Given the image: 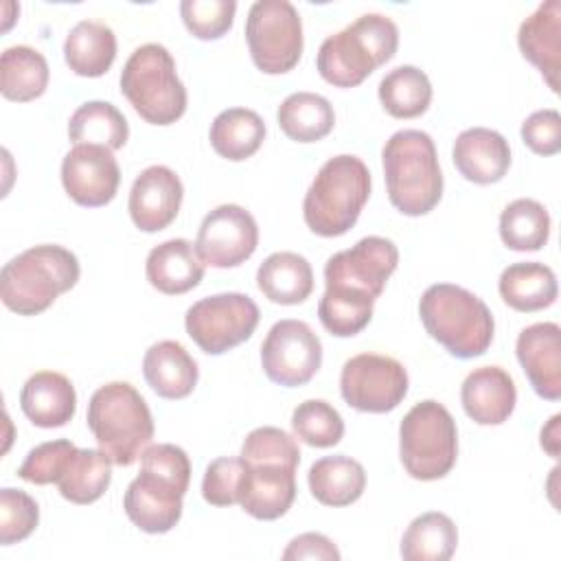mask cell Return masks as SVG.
<instances>
[{
	"mask_svg": "<svg viewBox=\"0 0 561 561\" xmlns=\"http://www.w3.org/2000/svg\"><path fill=\"white\" fill-rule=\"evenodd\" d=\"M559 421L561 416L554 414L548 425L541 430V447L552 456V458H559Z\"/></svg>",
	"mask_w": 561,
	"mask_h": 561,
	"instance_id": "obj_46",
	"label": "cell"
},
{
	"mask_svg": "<svg viewBox=\"0 0 561 561\" xmlns=\"http://www.w3.org/2000/svg\"><path fill=\"white\" fill-rule=\"evenodd\" d=\"M419 316L425 331L458 359L480 357L493 342L495 322L489 307L460 285H430L419 300Z\"/></svg>",
	"mask_w": 561,
	"mask_h": 561,
	"instance_id": "obj_4",
	"label": "cell"
},
{
	"mask_svg": "<svg viewBox=\"0 0 561 561\" xmlns=\"http://www.w3.org/2000/svg\"><path fill=\"white\" fill-rule=\"evenodd\" d=\"M502 300L515 311H541L557 300L559 287L554 272L539 261L508 265L497 280Z\"/></svg>",
	"mask_w": 561,
	"mask_h": 561,
	"instance_id": "obj_26",
	"label": "cell"
},
{
	"mask_svg": "<svg viewBox=\"0 0 561 561\" xmlns=\"http://www.w3.org/2000/svg\"><path fill=\"white\" fill-rule=\"evenodd\" d=\"M399 46L397 24L381 13H364L318 50L320 77L335 88H355L379 66L390 61Z\"/></svg>",
	"mask_w": 561,
	"mask_h": 561,
	"instance_id": "obj_6",
	"label": "cell"
},
{
	"mask_svg": "<svg viewBox=\"0 0 561 561\" xmlns=\"http://www.w3.org/2000/svg\"><path fill=\"white\" fill-rule=\"evenodd\" d=\"M379 101L394 118H416L432 101V83L416 66H397L379 81Z\"/></svg>",
	"mask_w": 561,
	"mask_h": 561,
	"instance_id": "obj_37",
	"label": "cell"
},
{
	"mask_svg": "<svg viewBox=\"0 0 561 561\" xmlns=\"http://www.w3.org/2000/svg\"><path fill=\"white\" fill-rule=\"evenodd\" d=\"M550 237V215L543 204L530 197L513 199L500 215V239L517 252H535Z\"/></svg>",
	"mask_w": 561,
	"mask_h": 561,
	"instance_id": "obj_36",
	"label": "cell"
},
{
	"mask_svg": "<svg viewBox=\"0 0 561 561\" xmlns=\"http://www.w3.org/2000/svg\"><path fill=\"white\" fill-rule=\"evenodd\" d=\"M458 528L445 513L430 511L414 517L401 537V557L405 561H447L456 552Z\"/></svg>",
	"mask_w": 561,
	"mask_h": 561,
	"instance_id": "obj_32",
	"label": "cell"
},
{
	"mask_svg": "<svg viewBox=\"0 0 561 561\" xmlns=\"http://www.w3.org/2000/svg\"><path fill=\"white\" fill-rule=\"evenodd\" d=\"M234 0H182L180 15L197 39H219L232 28Z\"/></svg>",
	"mask_w": 561,
	"mask_h": 561,
	"instance_id": "obj_39",
	"label": "cell"
},
{
	"mask_svg": "<svg viewBox=\"0 0 561 561\" xmlns=\"http://www.w3.org/2000/svg\"><path fill=\"white\" fill-rule=\"evenodd\" d=\"M77 451L68 438H57L33 447L18 469V476L31 484H57L70 456Z\"/></svg>",
	"mask_w": 561,
	"mask_h": 561,
	"instance_id": "obj_42",
	"label": "cell"
},
{
	"mask_svg": "<svg viewBox=\"0 0 561 561\" xmlns=\"http://www.w3.org/2000/svg\"><path fill=\"white\" fill-rule=\"evenodd\" d=\"M61 184L79 206L99 208L110 204L121 184V169L112 149L75 145L61 160Z\"/></svg>",
	"mask_w": 561,
	"mask_h": 561,
	"instance_id": "obj_16",
	"label": "cell"
},
{
	"mask_svg": "<svg viewBox=\"0 0 561 561\" xmlns=\"http://www.w3.org/2000/svg\"><path fill=\"white\" fill-rule=\"evenodd\" d=\"M311 495L324 506H348L357 502L366 489V471L351 456H324L309 467L307 473Z\"/></svg>",
	"mask_w": 561,
	"mask_h": 561,
	"instance_id": "obj_27",
	"label": "cell"
},
{
	"mask_svg": "<svg viewBox=\"0 0 561 561\" xmlns=\"http://www.w3.org/2000/svg\"><path fill=\"white\" fill-rule=\"evenodd\" d=\"M256 302L239 291L206 296L186 309L188 337L208 355H221L250 340L259 324Z\"/></svg>",
	"mask_w": 561,
	"mask_h": 561,
	"instance_id": "obj_12",
	"label": "cell"
},
{
	"mask_svg": "<svg viewBox=\"0 0 561 561\" xmlns=\"http://www.w3.org/2000/svg\"><path fill=\"white\" fill-rule=\"evenodd\" d=\"M147 280L153 289L178 296L197 287L204 278V263L195 245L186 239H169L151 248L145 263Z\"/></svg>",
	"mask_w": 561,
	"mask_h": 561,
	"instance_id": "obj_24",
	"label": "cell"
},
{
	"mask_svg": "<svg viewBox=\"0 0 561 561\" xmlns=\"http://www.w3.org/2000/svg\"><path fill=\"white\" fill-rule=\"evenodd\" d=\"M142 375L162 399H184L197 386V362L175 340L151 344L142 357Z\"/></svg>",
	"mask_w": 561,
	"mask_h": 561,
	"instance_id": "obj_25",
	"label": "cell"
},
{
	"mask_svg": "<svg viewBox=\"0 0 561 561\" xmlns=\"http://www.w3.org/2000/svg\"><path fill=\"white\" fill-rule=\"evenodd\" d=\"M256 285L276 305H298L313 291V270L302 254L274 252L259 265Z\"/></svg>",
	"mask_w": 561,
	"mask_h": 561,
	"instance_id": "obj_28",
	"label": "cell"
},
{
	"mask_svg": "<svg viewBox=\"0 0 561 561\" xmlns=\"http://www.w3.org/2000/svg\"><path fill=\"white\" fill-rule=\"evenodd\" d=\"M340 392L351 408L383 414L394 410L408 394V373L394 357L359 353L344 362Z\"/></svg>",
	"mask_w": 561,
	"mask_h": 561,
	"instance_id": "obj_13",
	"label": "cell"
},
{
	"mask_svg": "<svg viewBox=\"0 0 561 561\" xmlns=\"http://www.w3.org/2000/svg\"><path fill=\"white\" fill-rule=\"evenodd\" d=\"M88 427L99 449L118 467H129L153 438V419L142 394L127 381L101 386L88 403Z\"/></svg>",
	"mask_w": 561,
	"mask_h": 561,
	"instance_id": "obj_8",
	"label": "cell"
},
{
	"mask_svg": "<svg viewBox=\"0 0 561 561\" xmlns=\"http://www.w3.org/2000/svg\"><path fill=\"white\" fill-rule=\"evenodd\" d=\"M79 274V261L68 248L55 243L33 245L4 263L0 272V296L4 307L18 316H37L59 294L72 289Z\"/></svg>",
	"mask_w": 561,
	"mask_h": 561,
	"instance_id": "obj_5",
	"label": "cell"
},
{
	"mask_svg": "<svg viewBox=\"0 0 561 561\" xmlns=\"http://www.w3.org/2000/svg\"><path fill=\"white\" fill-rule=\"evenodd\" d=\"M261 364L270 381L296 388L313 379L322 364V342L302 320H278L261 344Z\"/></svg>",
	"mask_w": 561,
	"mask_h": 561,
	"instance_id": "obj_14",
	"label": "cell"
},
{
	"mask_svg": "<svg viewBox=\"0 0 561 561\" xmlns=\"http://www.w3.org/2000/svg\"><path fill=\"white\" fill-rule=\"evenodd\" d=\"M245 482V462L243 458H215L202 480V495L213 506H232L239 504Z\"/></svg>",
	"mask_w": 561,
	"mask_h": 561,
	"instance_id": "obj_43",
	"label": "cell"
},
{
	"mask_svg": "<svg viewBox=\"0 0 561 561\" xmlns=\"http://www.w3.org/2000/svg\"><path fill=\"white\" fill-rule=\"evenodd\" d=\"M265 138L263 118L248 107H228L210 125L213 149L232 162L245 160L259 151Z\"/></svg>",
	"mask_w": 561,
	"mask_h": 561,
	"instance_id": "obj_31",
	"label": "cell"
},
{
	"mask_svg": "<svg viewBox=\"0 0 561 561\" xmlns=\"http://www.w3.org/2000/svg\"><path fill=\"white\" fill-rule=\"evenodd\" d=\"M278 127L296 142L322 140L335 125L333 105L316 92L289 94L276 112Z\"/></svg>",
	"mask_w": 561,
	"mask_h": 561,
	"instance_id": "obj_33",
	"label": "cell"
},
{
	"mask_svg": "<svg viewBox=\"0 0 561 561\" xmlns=\"http://www.w3.org/2000/svg\"><path fill=\"white\" fill-rule=\"evenodd\" d=\"M451 160L465 180L493 184L500 182L511 167V147L495 129L469 127L454 140Z\"/></svg>",
	"mask_w": 561,
	"mask_h": 561,
	"instance_id": "obj_20",
	"label": "cell"
},
{
	"mask_svg": "<svg viewBox=\"0 0 561 561\" xmlns=\"http://www.w3.org/2000/svg\"><path fill=\"white\" fill-rule=\"evenodd\" d=\"M20 408L37 427H64L75 416L77 392L66 375L39 370L24 381L20 390Z\"/></svg>",
	"mask_w": 561,
	"mask_h": 561,
	"instance_id": "obj_23",
	"label": "cell"
},
{
	"mask_svg": "<svg viewBox=\"0 0 561 561\" xmlns=\"http://www.w3.org/2000/svg\"><path fill=\"white\" fill-rule=\"evenodd\" d=\"M68 136L75 145H101L114 151L127 142L129 125L110 101H88L72 112Z\"/></svg>",
	"mask_w": 561,
	"mask_h": 561,
	"instance_id": "obj_34",
	"label": "cell"
},
{
	"mask_svg": "<svg viewBox=\"0 0 561 561\" xmlns=\"http://www.w3.org/2000/svg\"><path fill=\"white\" fill-rule=\"evenodd\" d=\"M241 458L245 462H280V465L298 467L300 449L285 430L263 425L252 430L243 438Z\"/></svg>",
	"mask_w": 561,
	"mask_h": 561,
	"instance_id": "obj_41",
	"label": "cell"
},
{
	"mask_svg": "<svg viewBox=\"0 0 561 561\" xmlns=\"http://www.w3.org/2000/svg\"><path fill=\"white\" fill-rule=\"evenodd\" d=\"M383 178L390 204L408 215L430 213L443 197V173L430 134L421 129L394 131L383 149Z\"/></svg>",
	"mask_w": 561,
	"mask_h": 561,
	"instance_id": "obj_3",
	"label": "cell"
},
{
	"mask_svg": "<svg viewBox=\"0 0 561 561\" xmlns=\"http://www.w3.org/2000/svg\"><path fill=\"white\" fill-rule=\"evenodd\" d=\"M250 57L261 72H289L302 55V20L287 0H256L245 20Z\"/></svg>",
	"mask_w": 561,
	"mask_h": 561,
	"instance_id": "obj_11",
	"label": "cell"
},
{
	"mask_svg": "<svg viewBox=\"0 0 561 561\" xmlns=\"http://www.w3.org/2000/svg\"><path fill=\"white\" fill-rule=\"evenodd\" d=\"M460 401L478 425H502L517 403L515 381L500 366H480L465 377Z\"/></svg>",
	"mask_w": 561,
	"mask_h": 561,
	"instance_id": "obj_21",
	"label": "cell"
},
{
	"mask_svg": "<svg viewBox=\"0 0 561 561\" xmlns=\"http://www.w3.org/2000/svg\"><path fill=\"white\" fill-rule=\"evenodd\" d=\"M121 92L151 125H171L186 112V88L162 44H142L127 57Z\"/></svg>",
	"mask_w": 561,
	"mask_h": 561,
	"instance_id": "obj_9",
	"label": "cell"
},
{
	"mask_svg": "<svg viewBox=\"0 0 561 561\" xmlns=\"http://www.w3.org/2000/svg\"><path fill=\"white\" fill-rule=\"evenodd\" d=\"M283 559H318V561H340V550L335 543L320 533H302L289 541L283 550Z\"/></svg>",
	"mask_w": 561,
	"mask_h": 561,
	"instance_id": "obj_45",
	"label": "cell"
},
{
	"mask_svg": "<svg viewBox=\"0 0 561 561\" xmlns=\"http://www.w3.org/2000/svg\"><path fill=\"white\" fill-rule=\"evenodd\" d=\"M259 245V226L250 210L237 204L213 208L199 224L195 250L204 265L237 267Z\"/></svg>",
	"mask_w": 561,
	"mask_h": 561,
	"instance_id": "obj_15",
	"label": "cell"
},
{
	"mask_svg": "<svg viewBox=\"0 0 561 561\" xmlns=\"http://www.w3.org/2000/svg\"><path fill=\"white\" fill-rule=\"evenodd\" d=\"M291 430L309 447L324 449L342 440L344 421L331 403L322 399H307L294 408Z\"/></svg>",
	"mask_w": 561,
	"mask_h": 561,
	"instance_id": "obj_38",
	"label": "cell"
},
{
	"mask_svg": "<svg viewBox=\"0 0 561 561\" xmlns=\"http://www.w3.org/2000/svg\"><path fill=\"white\" fill-rule=\"evenodd\" d=\"M112 460L101 449H79L70 456L64 473L57 480L59 493L72 504H92L110 486Z\"/></svg>",
	"mask_w": 561,
	"mask_h": 561,
	"instance_id": "obj_35",
	"label": "cell"
},
{
	"mask_svg": "<svg viewBox=\"0 0 561 561\" xmlns=\"http://www.w3.org/2000/svg\"><path fill=\"white\" fill-rule=\"evenodd\" d=\"M296 469L280 462H245L241 508L263 522L283 517L296 500Z\"/></svg>",
	"mask_w": 561,
	"mask_h": 561,
	"instance_id": "obj_19",
	"label": "cell"
},
{
	"mask_svg": "<svg viewBox=\"0 0 561 561\" xmlns=\"http://www.w3.org/2000/svg\"><path fill=\"white\" fill-rule=\"evenodd\" d=\"M399 458L414 480L445 478L458 458V430L449 410L425 399L416 403L399 425Z\"/></svg>",
	"mask_w": 561,
	"mask_h": 561,
	"instance_id": "obj_10",
	"label": "cell"
},
{
	"mask_svg": "<svg viewBox=\"0 0 561 561\" xmlns=\"http://www.w3.org/2000/svg\"><path fill=\"white\" fill-rule=\"evenodd\" d=\"M64 57L75 75L101 77L114 64L116 35L103 22L81 20L66 35Z\"/></svg>",
	"mask_w": 561,
	"mask_h": 561,
	"instance_id": "obj_29",
	"label": "cell"
},
{
	"mask_svg": "<svg viewBox=\"0 0 561 561\" xmlns=\"http://www.w3.org/2000/svg\"><path fill=\"white\" fill-rule=\"evenodd\" d=\"M46 57L31 46H9L0 57V90L9 101L26 103L46 92L48 85Z\"/></svg>",
	"mask_w": 561,
	"mask_h": 561,
	"instance_id": "obj_30",
	"label": "cell"
},
{
	"mask_svg": "<svg viewBox=\"0 0 561 561\" xmlns=\"http://www.w3.org/2000/svg\"><path fill=\"white\" fill-rule=\"evenodd\" d=\"M39 522L37 502L20 491L4 486L0 489V543L11 546L26 539Z\"/></svg>",
	"mask_w": 561,
	"mask_h": 561,
	"instance_id": "obj_40",
	"label": "cell"
},
{
	"mask_svg": "<svg viewBox=\"0 0 561 561\" xmlns=\"http://www.w3.org/2000/svg\"><path fill=\"white\" fill-rule=\"evenodd\" d=\"M399 250L386 237H364L335 252L324 265V294L318 302L322 327L337 337L357 335L373 318V305L397 270Z\"/></svg>",
	"mask_w": 561,
	"mask_h": 561,
	"instance_id": "obj_1",
	"label": "cell"
},
{
	"mask_svg": "<svg viewBox=\"0 0 561 561\" xmlns=\"http://www.w3.org/2000/svg\"><path fill=\"white\" fill-rule=\"evenodd\" d=\"M517 359L533 386L546 399H561V329L557 322L526 327L515 342Z\"/></svg>",
	"mask_w": 561,
	"mask_h": 561,
	"instance_id": "obj_18",
	"label": "cell"
},
{
	"mask_svg": "<svg viewBox=\"0 0 561 561\" xmlns=\"http://www.w3.org/2000/svg\"><path fill=\"white\" fill-rule=\"evenodd\" d=\"M370 195V171L362 158L340 153L329 158L305 193L302 217L311 232L340 237L348 232Z\"/></svg>",
	"mask_w": 561,
	"mask_h": 561,
	"instance_id": "obj_7",
	"label": "cell"
},
{
	"mask_svg": "<svg viewBox=\"0 0 561 561\" xmlns=\"http://www.w3.org/2000/svg\"><path fill=\"white\" fill-rule=\"evenodd\" d=\"M188 482L191 460L182 447L171 443L149 445L140 454V473L129 482L123 508L142 533H169L182 517Z\"/></svg>",
	"mask_w": 561,
	"mask_h": 561,
	"instance_id": "obj_2",
	"label": "cell"
},
{
	"mask_svg": "<svg viewBox=\"0 0 561 561\" xmlns=\"http://www.w3.org/2000/svg\"><path fill=\"white\" fill-rule=\"evenodd\" d=\"M522 140L537 156H554L561 149V116L557 110L546 107L533 112L522 123Z\"/></svg>",
	"mask_w": 561,
	"mask_h": 561,
	"instance_id": "obj_44",
	"label": "cell"
},
{
	"mask_svg": "<svg viewBox=\"0 0 561 561\" xmlns=\"http://www.w3.org/2000/svg\"><path fill=\"white\" fill-rule=\"evenodd\" d=\"M184 186L178 173L164 164L140 171L129 191V217L142 232L164 230L180 213Z\"/></svg>",
	"mask_w": 561,
	"mask_h": 561,
	"instance_id": "obj_17",
	"label": "cell"
},
{
	"mask_svg": "<svg viewBox=\"0 0 561 561\" xmlns=\"http://www.w3.org/2000/svg\"><path fill=\"white\" fill-rule=\"evenodd\" d=\"M517 44L522 55L539 68L552 92H559L561 70V4L548 0L519 24Z\"/></svg>",
	"mask_w": 561,
	"mask_h": 561,
	"instance_id": "obj_22",
	"label": "cell"
}]
</instances>
